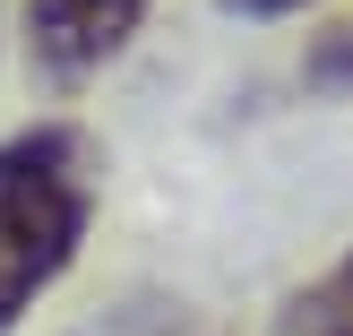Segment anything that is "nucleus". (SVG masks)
Returning a JSON list of instances; mask_svg holds the SVG:
<instances>
[{"mask_svg":"<svg viewBox=\"0 0 353 336\" xmlns=\"http://www.w3.org/2000/svg\"><path fill=\"white\" fill-rule=\"evenodd\" d=\"M86 155L78 130H26L0 147V336L86 241Z\"/></svg>","mask_w":353,"mask_h":336,"instance_id":"nucleus-1","label":"nucleus"},{"mask_svg":"<svg viewBox=\"0 0 353 336\" xmlns=\"http://www.w3.org/2000/svg\"><path fill=\"white\" fill-rule=\"evenodd\" d=\"M147 0H26V52L43 78H95L138 34Z\"/></svg>","mask_w":353,"mask_h":336,"instance_id":"nucleus-2","label":"nucleus"},{"mask_svg":"<svg viewBox=\"0 0 353 336\" xmlns=\"http://www.w3.org/2000/svg\"><path fill=\"white\" fill-rule=\"evenodd\" d=\"M310 336H353V268L319 293V310H310Z\"/></svg>","mask_w":353,"mask_h":336,"instance_id":"nucleus-3","label":"nucleus"},{"mask_svg":"<svg viewBox=\"0 0 353 336\" xmlns=\"http://www.w3.org/2000/svg\"><path fill=\"white\" fill-rule=\"evenodd\" d=\"M310 78H353V26H336V43L310 61Z\"/></svg>","mask_w":353,"mask_h":336,"instance_id":"nucleus-4","label":"nucleus"},{"mask_svg":"<svg viewBox=\"0 0 353 336\" xmlns=\"http://www.w3.org/2000/svg\"><path fill=\"white\" fill-rule=\"evenodd\" d=\"M224 9H250V17H276V9H302V0H224Z\"/></svg>","mask_w":353,"mask_h":336,"instance_id":"nucleus-5","label":"nucleus"}]
</instances>
